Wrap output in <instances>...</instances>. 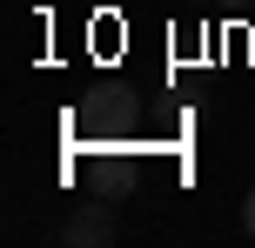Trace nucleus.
<instances>
[{"label": "nucleus", "instance_id": "obj_3", "mask_svg": "<svg viewBox=\"0 0 255 248\" xmlns=\"http://www.w3.org/2000/svg\"><path fill=\"white\" fill-rule=\"evenodd\" d=\"M202 7H208V0H202Z\"/></svg>", "mask_w": 255, "mask_h": 248}, {"label": "nucleus", "instance_id": "obj_2", "mask_svg": "<svg viewBox=\"0 0 255 248\" xmlns=\"http://www.w3.org/2000/svg\"><path fill=\"white\" fill-rule=\"evenodd\" d=\"M242 228L255 235V188H249V201H242Z\"/></svg>", "mask_w": 255, "mask_h": 248}, {"label": "nucleus", "instance_id": "obj_1", "mask_svg": "<svg viewBox=\"0 0 255 248\" xmlns=\"http://www.w3.org/2000/svg\"><path fill=\"white\" fill-rule=\"evenodd\" d=\"M61 242H74V248H108V242H115V208H108V201H81V208L67 215Z\"/></svg>", "mask_w": 255, "mask_h": 248}]
</instances>
